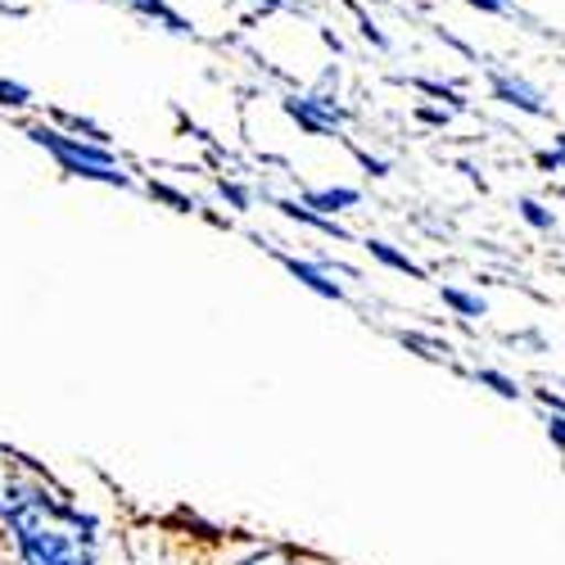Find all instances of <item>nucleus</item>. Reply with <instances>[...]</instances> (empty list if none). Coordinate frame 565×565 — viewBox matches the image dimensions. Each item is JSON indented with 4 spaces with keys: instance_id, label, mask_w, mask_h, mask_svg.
<instances>
[{
    "instance_id": "f257e3e1",
    "label": "nucleus",
    "mask_w": 565,
    "mask_h": 565,
    "mask_svg": "<svg viewBox=\"0 0 565 565\" xmlns=\"http://www.w3.org/2000/svg\"><path fill=\"white\" fill-rule=\"evenodd\" d=\"M6 530L23 565H96L100 552V521L64 502L51 484H41L14 511Z\"/></svg>"
},
{
    "instance_id": "f03ea898",
    "label": "nucleus",
    "mask_w": 565,
    "mask_h": 565,
    "mask_svg": "<svg viewBox=\"0 0 565 565\" xmlns=\"http://www.w3.org/2000/svg\"><path fill=\"white\" fill-rule=\"evenodd\" d=\"M28 140H32V146H41V150H51L68 177L105 181V185H131V177L122 172V163L109 154V146H100V140L64 136L55 127H28Z\"/></svg>"
},
{
    "instance_id": "7ed1b4c3",
    "label": "nucleus",
    "mask_w": 565,
    "mask_h": 565,
    "mask_svg": "<svg viewBox=\"0 0 565 565\" xmlns=\"http://www.w3.org/2000/svg\"><path fill=\"white\" fill-rule=\"evenodd\" d=\"M280 105H286V114H290L308 136H331V131H340V127L349 122V109L335 105L331 96H321V90H312V96H286Z\"/></svg>"
},
{
    "instance_id": "20e7f679",
    "label": "nucleus",
    "mask_w": 565,
    "mask_h": 565,
    "mask_svg": "<svg viewBox=\"0 0 565 565\" xmlns=\"http://www.w3.org/2000/svg\"><path fill=\"white\" fill-rule=\"evenodd\" d=\"M41 484H45L41 476H32V470H23V466L10 461V457H0V525H6L10 515H14Z\"/></svg>"
},
{
    "instance_id": "39448f33",
    "label": "nucleus",
    "mask_w": 565,
    "mask_h": 565,
    "mask_svg": "<svg viewBox=\"0 0 565 565\" xmlns=\"http://www.w3.org/2000/svg\"><path fill=\"white\" fill-rule=\"evenodd\" d=\"M276 263L286 267L303 290H312L317 299H331V303H344V299H349V290H344L340 280H335L331 271H326L321 263H308V258H295V254H276Z\"/></svg>"
},
{
    "instance_id": "423d86ee",
    "label": "nucleus",
    "mask_w": 565,
    "mask_h": 565,
    "mask_svg": "<svg viewBox=\"0 0 565 565\" xmlns=\"http://www.w3.org/2000/svg\"><path fill=\"white\" fill-rule=\"evenodd\" d=\"M489 82H493V96H498L502 105L525 109V114H534V118H547V100H543V90H539V86H530L525 77L493 68V73H489Z\"/></svg>"
},
{
    "instance_id": "0eeeda50",
    "label": "nucleus",
    "mask_w": 565,
    "mask_h": 565,
    "mask_svg": "<svg viewBox=\"0 0 565 565\" xmlns=\"http://www.w3.org/2000/svg\"><path fill=\"white\" fill-rule=\"evenodd\" d=\"M286 217H295V222H303V226H312V231H321V235H335V241H349V231L335 222V217H326V213H317L312 204H303V200H271Z\"/></svg>"
},
{
    "instance_id": "6e6552de",
    "label": "nucleus",
    "mask_w": 565,
    "mask_h": 565,
    "mask_svg": "<svg viewBox=\"0 0 565 565\" xmlns=\"http://www.w3.org/2000/svg\"><path fill=\"white\" fill-rule=\"evenodd\" d=\"M303 204H312V209L326 213V217H335V213H344V209H358V204H362V191H353V185H326V191H308Z\"/></svg>"
},
{
    "instance_id": "1a4fd4ad",
    "label": "nucleus",
    "mask_w": 565,
    "mask_h": 565,
    "mask_svg": "<svg viewBox=\"0 0 565 565\" xmlns=\"http://www.w3.org/2000/svg\"><path fill=\"white\" fill-rule=\"evenodd\" d=\"M366 249H371V258L375 263H385V267H394V271H403V276H412V280H426L430 271L426 267H420L416 258H407L403 249H394L390 241H366Z\"/></svg>"
},
{
    "instance_id": "9d476101",
    "label": "nucleus",
    "mask_w": 565,
    "mask_h": 565,
    "mask_svg": "<svg viewBox=\"0 0 565 565\" xmlns=\"http://www.w3.org/2000/svg\"><path fill=\"white\" fill-rule=\"evenodd\" d=\"M127 10H136L140 19H154V23H163L172 36H191V23H185L177 10H168L163 0H127Z\"/></svg>"
},
{
    "instance_id": "9b49d317",
    "label": "nucleus",
    "mask_w": 565,
    "mask_h": 565,
    "mask_svg": "<svg viewBox=\"0 0 565 565\" xmlns=\"http://www.w3.org/2000/svg\"><path fill=\"white\" fill-rule=\"evenodd\" d=\"M444 295V303L457 312V317H466V321H480V317H489V303L480 299V295H470V290H457V286H444L439 290Z\"/></svg>"
},
{
    "instance_id": "f8f14e48",
    "label": "nucleus",
    "mask_w": 565,
    "mask_h": 565,
    "mask_svg": "<svg viewBox=\"0 0 565 565\" xmlns=\"http://www.w3.org/2000/svg\"><path fill=\"white\" fill-rule=\"evenodd\" d=\"M470 381H476V385H489L498 398H507V403H515V398H521L525 390L521 385H515L511 381V375L507 371H493V366H476V371H470Z\"/></svg>"
},
{
    "instance_id": "ddd939ff",
    "label": "nucleus",
    "mask_w": 565,
    "mask_h": 565,
    "mask_svg": "<svg viewBox=\"0 0 565 565\" xmlns=\"http://www.w3.org/2000/svg\"><path fill=\"white\" fill-rule=\"evenodd\" d=\"M515 209H521V217H525L534 231H552V226H556V213H552L547 204H539V200H521Z\"/></svg>"
},
{
    "instance_id": "4468645a",
    "label": "nucleus",
    "mask_w": 565,
    "mask_h": 565,
    "mask_svg": "<svg viewBox=\"0 0 565 565\" xmlns=\"http://www.w3.org/2000/svg\"><path fill=\"white\" fill-rule=\"evenodd\" d=\"M0 105L23 109V105H32V90H28V86H19V82H6V77H0Z\"/></svg>"
},
{
    "instance_id": "2eb2a0df",
    "label": "nucleus",
    "mask_w": 565,
    "mask_h": 565,
    "mask_svg": "<svg viewBox=\"0 0 565 565\" xmlns=\"http://www.w3.org/2000/svg\"><path fill=\"white\" fill-rule=\"evenodd\" d=\"M241 565H303V561L290 556V552H280V547H271V552H254V556L241 561Z\"/></svg>"
},
{
    "instance_id": "dca6fc26",
    "label": "nucleus",
    "mask_w": 565,
    "mask_h": 565,
    "mask_svg": "<svg viewBox=\"0 0 565 565\" xmlns=\"http://www.w3.org/2000/svg\"><path fill=\"white\" fill-rule=\"evenodd\" d=\"M543 430H547V439L565 452V412H543Z\"/></svg>"
},
{
    "instance_id": "f3484780",
    "label": "nucleus",
    "mask_w": 565,
    "mask_h": 565,
    "mask_svg": "<svg viewBox=\"0 0 565 565\" xmlns=\"http://www.w3.org/2000/svg\"><path fill=\"white\" fill-rule=\"evenodd\" d=\"M416 86H420V90H430V96H439V100H448V105H457V109L466 105L452 86H439V82H426V77H416Z\"/></svg>"
},
{
    "instance_id": "a211bd4d",
    "label": "nucleus",
    "mask_w": 565,
    "mask_h": 565,
    "mask_svg": "<svg viewBox=\"0 0 565 565\" xmlns=\"http://www.w3.org/2000/svg\"><path fill=\"white\" fill-rule=\"evenodd\" d=\"M217 191H222V200H231V204H235V209H241V213L249 209V191H245V185H235V181H222V185H217Z\"/></svg>"
},
{
    "instance_id": "6ab92c4d",
    "label": "nucleus",
    "mask_w": 565,
    "mask_h": 565,
    "mask_svg": "<svg viewBox=\"0 0 565 565\" xmlns=\"http://www.w3.org/2000/svg\"><path fill=\"white\" fill-rule=\"evenodd\" d=\"M539 163H543V168H556V172H565V131L556 136V150L539 154Z\"/></svg>"
},
{
    "instance_id": "aec40b11",
    "label": "nucleus",
    "mask_w": 565,
    "mask_h": 565,
    "mask_svg": "<svg viewBox=\"0 0 565 565\" xmlns=\"http://www.w3.org/2000/svg\"><path fill=\"white\" fill-rule=\"evenodd\" d=\"M534 403H539L543 412H565V398L552 394V390H534Z\"/></svg>"
},
{
    "instance_id": "412c9836",
    "label": "nucleus",
    "mask_w": 565,
    "mask_h": 565,
    "mask_svg": "<svg viewBox=\"0 0 565 565\" xmlns=\"http://www.w3.org/2000/svg\"><path fill=\"white\" fill-rule=\"evenodd\" d=\"M358 19H362V36H366L371 45H381V51H385V45H390V41H385V32H381V28H375V23H371V19L362 14V10H358Z\"/></svg>"
},
{
    "instance_id": "4be33fe9",
    "label": "nucleus",
    "mask_w": 565,
    "mask_h": 565,
    "mask_svg": "<svg viewBox=\"0 0 565 565\" xmlns=\"http://www.w3.org/2000/svg\"><path fill=\"white\" fill-rule=\"evenodd\" d=\"M466 6H476V10H484V14H511L507 0H466Z\"/></svg>"
},
{
    "instance_id": "5701e85b",
    "label": "nucleus",
    "mask_w": 565,
    "mask_h": 565,
    "mask_svg": "<svg viewBox=\"0 0 565 565\" xmlns=\"http://www.w3.org/2000/svg\"><path fill=\"white\" fill-rule=\"evenodd\" d=\"M358 159H362V168H366L371 177H385V172H390V163H385V159H371V154H362V150H358Z\"/></svg>"
},
{
    "instance_id": "b1692460",
    "label": "nucleus",
    "mask_w": 565,
    "mask_h": 565,
    "mask_svg": "<svg viewBox=\"0 0 565 565\" xmlns=\"http://www.w3.org/2000/svg\"><path fill=\"white\" fill-rule=\"evenodd\" d=\"M258 6H267V10H280V0H258Z\"/></svg>"
}]
</instances>
